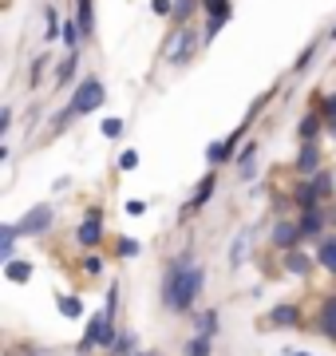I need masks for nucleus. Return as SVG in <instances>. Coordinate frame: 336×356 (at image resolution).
Masks as SVG:
<instances>
[{"mask_svg":"<svg viewBox=\"0 0 336 356\" xmlns=\"http://www.w3.org/2000/svg\"><path fill=\"white\" fill-rule=\"evenodd\" d=\"M233 166H237V182H249L253 178V170H258V139H246V147L237 151Z\"/></svg>","mask_w":336,"mask_h":356,"instance_id":"obj_17","label":"nucleus"},{"mask_svg":"<svg viewBox=\"0 0 336 356\" xmlns=\"http://www.w3.org/2000/svg\"><path fill=\"white\" fill-rule=\"evenodd\" d=\"M328 131V123H324V115L312 107L309 115H301V123H297V139L301 143H321V135Z\"/></svg>","mask_w":336,"mask_h":356,"instance_id":"obj_16","label":"nucleus"},{"mask_svg":"<svg viewBox=\"0 0 336 356\" xmlns=\"http://www.w3.org/2000/svg\"><path fill=\"white\" fill-rule=\"evenodd\" d=\"M312 325H317V332H321V337L336 341V293H328L321 305H317V321H312Z\"/></svg>","mask_w":336,"mask_h":356,"instance_id":"obj_13","label":"nucleus"},{"mask_svg":"<svg viewBox=\"0 0 336 356\" xmlns=\"http://www.w3.org/2000/svg\"><path fill=\"white\" fill-rule=\"evenodd\" d=\"M115 337H119L115 321H107V313L99 309V313H91L87 325H83V341L76 344V353L79 356H91L95 348H111V344H115Z\"/></svg>","mask_w":336,"mask_h":356,"instance_id":"obj_2","label":"nucleus"},{"mask_svg":"<svg viewBox=\"0 0 336 356\" xmlns=\"http://www.w3.org/2000/svg\"><path fill=\"white\" fill-rule=\"evenodd\" d=\"M301 226H297V218H277L273 222V229H269V245L277 250V254H293V250H301Z\"/></svg>","mask_w":336,"mask_h":356,"instance_id":"obj_6","label":"nucleus"},{"mask_svg":"<svg viewBox=\"0 0 336 356\" xmlns=\"http://www.w3.org/2000/svg\"><path fill=\"white\" fill-rule=\"evenodd\" d=\"M76 242H79V250H87V254H95V250L103 245V206L99 202L87 206V214H83V222H79V229H76Z\"/></svg>","mask_w":336,"mask_h":356,"instance_id":"obj_5","label":"nucleus"},{"mask_svg":"<svg viewBox=\"0 0 336 356\" xmlns=\"http://www.w3.org/2000/svg\"><path fill=\"white\" fill-rule=\"evenodd\" d=\"M297 226H301V238H305V242H321L324 229H328V210H324V206L305 210V214H297Z\"/></svg>","mask_w":336,"mask_h":356,"instance_id":"obj_11","label":"nucleus"},{"mask_svg":"<svg viewBox=\"0 0 336 356\" xmlns=\"http://www.w3.org/2000/svg\"><path fill=\"white\" fill-rule=\"evenodd\" d=\"M44 20H48V28H44V40H48V44H52V40H60L64 24H60V13H56V4H44Z\"/></svg>","mask_w":336,"mask_h":356,"instance_id":"obj_28","label":"nucleus"},{"mask_svg":"<svg viewBox=\"0 0 336 356\" xmlns=\"http://www.w3.org/2000/svg\"><path fill=\"white\" fill-rule=\"evenodd\" d=\"M206 289V269L194 261V245H182L178 254L167 261L162 281H158V301L170 317H194L198 301Z\"/></svg>","mask_w":336,"mask_h":356,"instance_id":"obj_1","label":"nucleus"},{"mask_svg":"<svg viewBox=\"0 0 336 356\" xmlns=\"http://www.w3.org/2000/svg\"><path fill=\"white\" fill-rule=\"evenodd\" d=\"M107 99V88H103V79L99 76H83L76 83V91H72V99H67V107L76 115H95L99 107H103Z\"/></svg>","mask_w":336,"mask_h":356,"instance_id":"obj_3","label":"nucleus"},{"mask_svg":"<svg viewBox=\"0 0 336 356\" xmlns=\"http://www.w3.org/2000/svg\"><path fill=\"white\" fill-rule=\"evenodd\" d=\"M293 206H297V214H305V210H317V206H324L321 198H317V191H312L309 178H301L297 186H293Z\"/></svg>","mask_w":336,"mask_h":356,"instance_id":"obj_18","label":"nucleus"},{"mask_svg":"<svg viewBox=\"0 0 336 356\" xmlns=\"http://www.w3.org/2000/svg\"><path fill=\"white\" fill-rule=\"evenodd\" d=\"M56 305H60V313H64V317H72V321L83 317V301H79L76 293H67V297L60 293V297H56Z\"/></svg>","mask_w":336,"mask_h":356,"instance_id":"obj_31","label":"nucleus"},{"mask_svg":"<svg viewBox=\"0 0 336 356\" xmlns=\"http://www.w3.org/2000/svg\"><path fill=\"white\" fill-rule=\"evenodd\" d=\"M328 36H333V40H336V24H333V32H328Z\"/></svg>","mask_w":336,"mask_h":356,"instance_id":"obj_47","label":"nucleus"},{"mask_svg":"<svg viewBox=\"0 0 336 356\" xmlns=\"http://www.w3.org/2000/svg\"><path fill=\"white\" fill-rule=\"evenodd\" d=\"M76 24L83 32V40L95 36V4L91 0H76Z\"/></svg>","mask_w":336,"mask_h":356,"instance_id":"obj_21","label":"nucleus"},{"mask_svg":"<svg viewBox=\"0 0 336 356\" xmlns=\"http://www.w3.org/2000/svg\"><path fill=\"white\" fill-rule=\"evenodd\" d=\"M8 131H12V107L0 111V135H8Z\"/></svg>","mask_w":336,"mask_h":356,"instance_id":"obj_43","label":"nucleus"},{"mask_svg":"<svg viewBox=\"0 0 336 356\" xmlns=\"http://www.w3.org/2000/svg\"><path fill=\"white\" fill-rule=\"evenodd\" d=\"M76 67H79V51H67L64 60H60V67H56V83H60V88L72 83V79H76Z\"/></svg>","mask_w":336,"mask_h":356,"instance_id":"obj_26","label":"nucleus"},{"mask_svg":"<svg viewBox=\"0 0 336 356\" xmlns=\"http://www.w3.org/2000/svg\"><path fill=\"white\" fill-rule=\"evenodd\" d=\"M182 356H214V341H206V337H186L182 341Z\"/></svg>","mask_w":336,"mask_h":356,"instance_id":"obj_25","label":"nucleus"},{"mask_svg":"<svg viewBox=\"0 0 336 356\" xmlns=\"http://www.w3.org/2000/svg\"><path fill=\"white\" fill-rule=\"evenodd\" d=\"M107 353H111V356H135V353H139V337H135L131 329H119L115 344H111Z\"/></svg>","mask_w":336,"mask_h":356,"instance_id":"obj_23","label":"nucleus"},{"mask_svg":"<svg viewBox=\"0 0 336 356\" xmlns=\"http://www.w3.org/2000/svg\"><path fill=\"white\" fill-rule=\"evenodd\" d=\"M79 269H83V277L95 281V277H103L107 273V261H103V254H87L83 261H79Z\"/></svg>","mask_w":336,"mask_h":356,"instance_id":"obj_29","label":"nucleus"},{"mask_svg":"<svg viewBox=\"0 0 336 356\" xmlns=\"http://www.w3.org/2000/svg\"><path fill=\"white\" fill-rule=\"evenodd\" d=\"M281 269L289 277H309L312 269H317V254H305V250H293V254L281 257Z\"/></svg>","mask_w":336,"mask_h":356,"instance_id":"obj_14","label":"nucleus"},{"mask_svg":"<svg viewBox=\"0 0 336 356\" xmlns=\"http://www.w3.org/2000/svg\"><path fill=\"white\" fill-rule=\"evenodd\" d=\"M293 170H297L301 178H312L317 170H324V166H321V143H301V151H297V163H293Z\"/></svg>","mask_w":336,"mask_h":356,"instance_id":"obj_12","label":"nucleus"},{"mask_svg":"<svg viewBox=\"0 0 336 356\" xmlns=\"http://www.w3.org/2000/svg\"><path fill=\"white\" fill-rule=\"evenodd\" d=\"M249 238H253L249 226L237 229V238H233V245H230V269H242V261H246V254H249Z\"/></svg>","mask_w":336,"mask_h":356,"instance_id":"obj_20","label":"nucleus"},{"mask_svg":"<svg viewBox=\"0 0 336 356\" xmlns=\"http://www.w3.org/2000/svg\"><path fill=\"white\" fill-rule=\"evenodd\" d=\"M151 13L158 20H174V0H151Z\"/></svg>","mask_w":336,"mask_h":356,"instance_id":"obj_38","label":"nucleus"},{"mask_svg":"<svg viewBox=\"0 0 336 356\" xmlns=\"http://www.w3.org/2000/svg\"><path fill=\"white\" fill-rule=\"evenodd\" d=\"M123 131H127V123L123 119H103V139H123Z\"/></svg>","mask_w":336,"mask_h":356,"instance_id":"obj_37","label":"nucleus"},{"mask_svg":"<svg viewBox=\"0 0 336 356\" xmlns=\"http://www.w3.org/2000/svg\"><path fill=\"white\" fill-rule=\"evenodd\" d=\"M328 135H333V139H336V119H333V123H328Z\"/></svg>","mask_w":336,"mask_h":356,"instance_id":"obj_46","label":"nucleus"},{"mask_svg":"<svg viewBox=\"0 0 336 356\" xmlns=\"http://www.w3.org/2000/svg\"><path fill=\"white\" fill-rule=\"evenodd\" d=\"M190 325H194V337H206V341H218L221 313H218V309H198L194 317H190Z\"/></svg>","mask_w":336,"mask_h":356,"instance_id":"obj_15","label":"nucleus"},{"mask_svg":"<svg viewBox=\"0 0 336 356\" xmlns=\"http://www.w3.org/2000/svg\"><path fill=\"white\" fill-rule=\"evenodd\" d=\"M139 254H142L139 238H127V234H123V238L115 242V257H123V261H131V257H139Z\"/></svg>","mask_w":336,"mask_h":356,"instance_id":"obj_33","label":"nucleus"},{"mask_svg":"<svg viewBox=\"0 0 336 356\" xmlns=\"http://www.w3.org/2000/svg\"><path fill=\"white\" fill-rule=\"evenodd\" d=\"M202 8H206L210 20H221V24H230V16H233L230 0H202Z\"/></svg>","mask_w":336,"mask_h":356,"instance_id":"obj_27","label":"nucleus"},{"mask_svg":"<svg viewBox=\"0 0 336 356\" xmlns=\"http://www.w3.org/2000/svg\"><path fill=\"white\" fill-rule=\"evenodd\" d=\"M76 119H79V115H76V111H72V107L64 103V111H56V115H52V123H48V131H52V135H64V131L72 127V123H76Z\"/></svg>","mask_w":336,"mask_h":356,"instance_id":"obj_30","label":"nucleus"},{"mask_svg":"<svg viewBox=\"0 0 336 356\" xmlns=\"http://www.w3.org/2000/svg\"><path fill=\"white\" fill-rule=\"evenodd\" d=\"M48 64H52V51H40L36 64H32V72H28V83H32V88L40 83V76H44V67H48Z\"/></svg>","mask_w":336,"mask_h":356,"instance_id":"obj_36","label":"nucleus"},{"mask_svg":"<svg viewBox=\"0 0 336 356\" xmlns=\"http://www.w3.org/2000/svg\"><path fill=\"white\" fill-rule=\"evenodd\" d=\"M198 4H202V0H174V28H186V24H190V16H194Z\"/></svg>","mask_w":336,"mask_h":356,"instance_id":"obj_32","label":"nucleus"},{"mask_svg":"<svg viewBox=\"0 0 336 356\" xmlns=\"http://www.w3.org/2000/svg\"><path fill=\"white\" fill-rule=\"evenodd\" d=\"M202 44H206V40H202V32H198L194 24H186V28H178V40H174V48H170V64L174 67H182V64H190V60H194V51L202 48Z\"/></svg>","mask_w":336,"mask_h":356,"instance_id":"obj_8","label":"nucleus"},{"mask_svg":"<svg viewBox=\"0 0 336 356\" xmlns=\"http://www.w3.org/2000/svg\"><path fill=\"white\" fill-rule=\"evenodd\" d=\"M309 182H312V191H317V198H321V202H328V198L336 194V175H333V170H317Z\"/></svg>","mask_w":336,"mask_h":356,"instance_id":"obj_22","label":"nucleus"},{"mask_svg":"<svg viewBox=\"0 0 336 356\" xmlns=\"http://www.w3.org/2000/svg\"><path fill=\"white\" fill-rule=\"evenodd\" d=\"M52 222H56V210L48 202H40V206H32V210H28L16 226H20V234H24V238H40V234H48V229H52Z\"/></svg>","mask_w":336,"mask_h":356,"instance_id":"obj_9","label":"nucleus"},{"mask_svg":"<svg viewBox=\"0 0 336 356\" xmlns=\"http://www.w3.org/2000/svg\"><path fill=\"white\" fill-rule=\"evenodd\" d=\"M265 325H269V329H301V325H305V309H301L297 301L269 305V313H265Z\"/></svg>","mask_w":336,"mask_h":356,"instance_id":"obj_10","label":"nucleus"},{"mask_svg":"<svg viewBox=\"0 0 336 356\" xmlns=\"http://www.w3.org/2000/svg\"><path fill=\"white\" fill-rule=\"evenodd\" d=\"M328 226H336V210H328Z\"/></svg>","mask_w":336,"mask_h":356,"instance_id":"obj_45","label":"nucleus"},{"mask_svg":"<svg viewBox=\"0 0 336 356\" xmlns=\"http://www.w3.org/2000/svg\"><path fill=\"white\" fill-rule=\"evenodd\" d=\"M249 123H253V115H246V123L242 127H233L226 139H218V143H210L206 147V163L210 166H226V163H233L237 159V147H246V131H249Z\"/></svg>","mask_w":336,"mask_h":356,"instance_id":"obj_4","label":"nucleus"},{"mask_svg":"<svg viewBox=\"0 0 336 356\" xmlns=\"http://www.w3.org/2000/svg\"><path fill=\"white\" fill-rule=\"evenodd\" d=\"M221 28H226V24H221V20H206V28H202V40H206V44H210V40L218 36Z\"/></svg>","mask_w":336,"mask_h":356,"instance_id":"obj_42","label":"nucleus"},{"mask_svg":"<svg viewBox=\"0 0 336 356\" xmlns=\"http://www.w3.org/2000/svg\"><path fill=\"white\" fill-rule=\"evenodd\" d=\"M333 344H336V341H333Z\"/></svg>","mask_w":336,"mask_h":356,"instance_id":"obj_49","label":"nucleus"},{"mask_svg":"<svg viewBox=\"0 0 336 356\" xmlns=\"http://www.w3.org/2000/svg\"><path fill=\"white\" fill-rule=\"evenodd\" d=\"M123 210H127L131 218H142V214H146V202H142V198H127V206H123Z\"/></svg>","mask_w":336,"mask_h":356,"instance_id":"obj_41","label":"nucleus"},{"mask_svg":"<svg viewBox=\"0 0 336 356\" xmlns=\"http://www.w3.org/2000/svg\"><path fill=\"white\" fill-rule=\"evenodd\" d=\"M135 166H139V151H119V170H123V175H127V170H135Z\"/></svg>","mask_w":336,"mask_h":356,"instance_id":"obj_40","label":"nucleus"},{"mask_svg":"<svg viewBox=\"0 0 336 356\" xmlns=\"http://www.w3.org/2000/svg\"><path fill=\"white\" fill-rule=\"evenodd\" d=\"M312 254H317V266L328 269V273L336 277V234H324L321 242H317V250H312Z\"/></svg>","mask_w":336,"mask_h":356,"instance_id":"obj_19","label":"nucleus"},{"mask_svg":"<svg viewBox=\"0 0 336 356\" xmlns=\"http://www.w3.org/2000/svg\"><path fill=\"white\" fill-rule=\"evenodd\" d=\"M214 191H218V166H210L206 175L198 178V191L190 194V202L182 206V222H186V218H194V214H202V210H206V202L210 198H214Z\"/></svg>","mask_w":336,"mask_h":356,"instance_id":"obj_7","label":"nucleus"},{"mask_svg":"<svg viewBox=\"0 0 336 356\" xmlns=\"http://www.w3.org/2000/svg\"><path fill=\"white\" fill-rule=\"evenodd\" d=\"M285 356H312V353H301V348H285Z\"/></svg>","mask_w":336,"mask_h":356,"instance_id":"obj_44","label":"nucleus"},{"mask_svg":"<svg viewBox=\"0 0 336 356\" xmlns=\"http://www.w3.org/2000/svg\"><path fill=\"white\" fill-rule=\"evenodd\" d=\"M317 51H321V44H317V40H312V44H305V51H301L297 64H293V72H297V76H305V72H309V64L317 60Z\"/></svg>","mask_w":336,"mask_h":356,"instance_id":"obj_34","label":"nucleus"},{"mask_svg":"<svg viewBox=\"0 0 336 356\" xmlns=\"http://www.w3.org/2000/svg\"><path fill=\"white\" fill-rule=\"evenodd\" d=\"M317 111L324 115V123H333V119H336V91H333V95H324V99L317 103Z\"/></svg>","mask_w":336,"mask_h":356,"instance_id":"obj_39","label":"nucleus"},{"mask_svg":"<svg viewBox=\"0 0 336 356\" xmlns=\"http://www.w3.org/2000/svg\"><path fill=\"white\" fill-rule=\"evenodd\" d=\"M103 313H107V321H115V313H119V281H111V285H107V301H103Z\"/></svg>","mask_w":336,"mask_h":356,"instance_id":"obj_35","label":"nucleus"},{"mask_svg":"<svg viewBox=\"0 0 336 356\" xmlns=\"http://www.w3.org/2000/svg\"><path fill=\"white\" fill-rule=\"evenodd\" d=\"M135 356H151V353H135Z\"/></svg>","mask_w":336,"mask_h":356,"instance_id":"obj_48","label":"nucleus"},{"mask_svg":"<svg viewBox=\"0 0 336 356\" xmlns=\"http://www.w3.org/2000/svg\"><path fill=\"white\" fill-rule=\"evenodd\" d=\"M32 273H36V269H32V261H8V266H4V277L12 281V285H28V281H32Z\"/></svg>","mask_w":336,"mask_h":356,"instance_id":"obj_24","label":"nucleus"}]
</instances>
